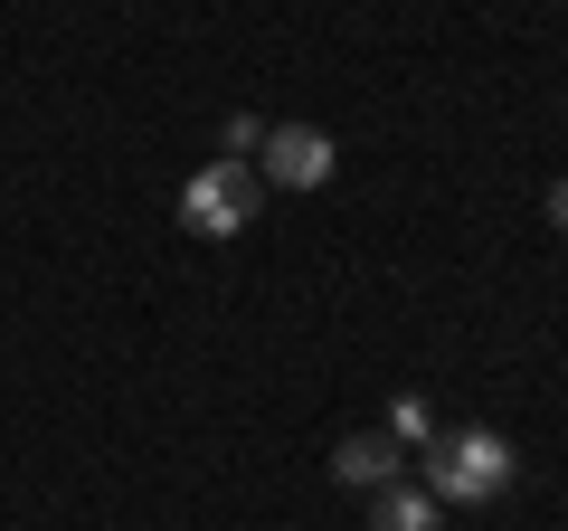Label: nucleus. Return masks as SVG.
<instances>
[{"label":"nucleus","instance_id":"obj_1","mask_svg":"<svg viewBox=\"0 0 568 531\" xmlns=\"http://www.w3.org/2000/svg\"><path fill=\"white\" fill-rule=\"evenodd\" d=\"M417 455H426V493H436V503H493V493L511 484V465H521L503 428H455V437H426Z\"/></svg>","mask_w":568,"mask_h":531},{"label":"nucleus","instance_id":"obj_2","mask_svg":"<svg viewBox=\"0 0 568 531\" xmlns=\"http://www.w3.org/2000/svg\"><path fill=\"white\" fill-rule=\"evenodd\" d=\"M256 209H265L256 162H209V171L181 181V228H190V238H246Z\"/></svg>","mask_w":568,"mask_h":531},{"label":"nucleus","instance_id":"obj_3","mask_svg":"<svg viewBox=\"0 0 568 531\" xmlns=\"http://www.w3.org/2000/svg\"><path fill=\"white\" fill-rule=\"evenodd\" d=\"M332 162H342V143L323 123H265V143H256V181H275V190H323Z\"/></svg>","mask_w":568,"mask_h":531},{"label":"nucleus","instance_id":"obj_4","mask_svg":"<svg viewBox=\"0 0 568 531\" xmlns=\"http://www.w3.org/2000/svg\"><path fill=\"white\" fill-rule=\"evenodd\" d=\"M398 465H407V447H398L388 428H361V437H342V447H332V474H342V484H361V493L398 484Z\"/></svg>","mask_w":568,"mask_h":531},{"label":"nucleus","instance_id":"obj_5","mask_svg":"<svg viewBox=\"0 0 568 531\" xmlns=\"http://www.w3.org/2000/svg\"><path fill=\"white\" fill-rule=\"evenodd\" d=\"M369 531H436V493L407 484V474L379 484V493H369Z\"/></svg>","mask_w":568,"mask_h":531},{"label":"nucleus","instance_id":"obj_6","mask_svg":"<svg viewBox=\"0 0 568 531\" xmlns=\"http://www.w3.org/2000/svg\"><path fill=\"white\" fill-rule=\"evenodd\" d=\"M379 428H388V437H398V447H407V455H417V447H426V437H436V409H426V399H388V418H379Z\"/></svg>","mask_w":568,"mask_h":531},{"label":"nucleus","instance_id":"obj_7","mask_svg":"<svg viewBox=\"0 0 568 531\" xmlns=\"http://www.w3.org/2000/svg\"><path fill=\"white\" fill-rule=\"evenodd\" d=\"M256 143H265L256 114H227V123H219V162H256Z\"/></svg>","mask_w":568,"mask_h":531},{"label":"nucleus","instance_id":"obj_8","mask_svg":"<svg viewBox=\"0 0 568 531\" xmlns=\"http://www.w3.org/2000/svg\"><path fill=\"white\" fill-rule=\"evenodd\" d=\"M549 228H559V238H568V171H559V181H549Z\"/></svg>","mask_w":568,"mask_h":531}]
</instances>
